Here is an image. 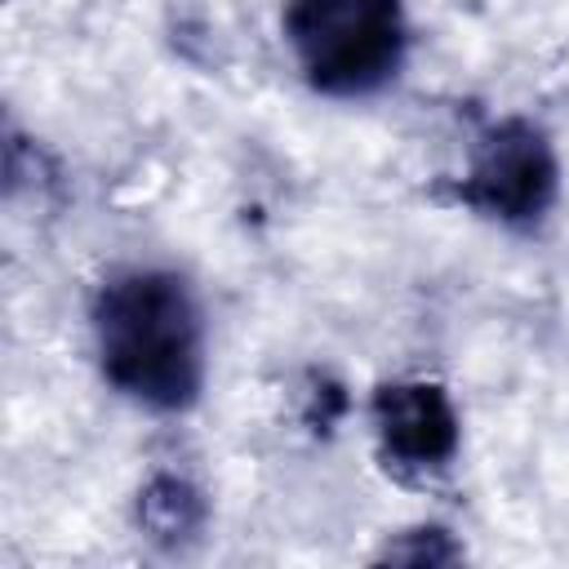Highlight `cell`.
Wrapping results in <instances>:
<instances>
[{
  "mask_svg": "<svg viewBox=\"0 0 569 569\" xmlns=\"http://www.w3.org/2000/svg\"><path fill=\"white\" fill-rule=\"evenodd\" d=\"M142 525L151 538L160 542H178V538H191L200 525H204V502L200 493L178 480V476H156L147 489H142Z\"/></svg>",
  "mask_w": 569,
  "mask_h": 569,
  "instance_id": "5b68a950",
  "label": "cell"
},
{
  "mask_svg": "<svg viewBox=\"0 0 569 569\" xmlns=\"http://www.w3.org/2000/svg\"><path fill=\"white\" fill-rule=\"evenodd\" d=\"M378 440L391 467L431 471L445 467L458 449V418L449 396L436 382H391L373 396Z\"/></svg>",
  "mask_w": 569,
  "mask_h": 569,
  "instance_id": "277c9868",
  "label": "cell"
},
{
  "mask_svg": "<svg viewBox=\"0 0 569 569\" xmlns=\"http://www.w3.org/2000/svg\"><path fill=\"white\" fill-rule=\"evenodd\" d=\"M93 342L111 387L151 405L182 409L204 378L200 316L187 284L169 271H116L93 302Z\"/></svg>",
  "mask_w": 569,
  "mask_h": 569,
  "instance_id": "6da1fadb",
  "label": "cell"
},
{
  "mask_svg": "<svg viewBox=\"0 0 569 569\" xmlns=\"http://www.w3.org/2000/svg\"><path fill=\"white\" fill-rule=\"evenodd\" d=\"M284 36L302 76L333 98H356L396 76L405 53L400 0H284Z\"/></svg>",
  "mask_w": 569,
  "mask_h": 569,
  "instance_id": "7a4b0ae2",
  "label": "cell"
},
{
  "mask_svg": "<svg viewBox=\"0 0 569 569\" xmlns=\"http://www.w3.org/2000/svg\"><path fill=\"white\" fill-rule=\"evenodd\" d=\"M462 200L507 227L538 222L556 200V156L547 133L529 120L485 129L462 178Z\"/></svg>",
  "mask_w": 569,
  "mask_h": 569,
  "instance_id": "3957f363",
  "label": "cell"
}]
</instances>
